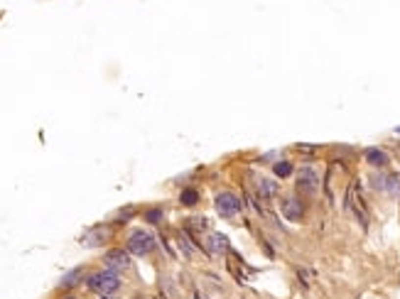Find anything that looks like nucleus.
Returning <instances> with one entry per match:
<instances>
[{"label":"nucleus","instance_id":"0eeeda50","mask_svg":"<svg viewBox=\"0 0 400 299\" xmlns=\"http://www.w3.org/2000/svg\"><path fill=\"white\" fill-rule=\"evenodd\" d=\"M204 250H207L209 255H224V253L231 250V245H229V238H226L224 233L212 231V233L204 238Z\"/></svg>","mask_w":400,"mask_h":299},{"label":"nucleus","instance_id":"4468645a","mask_svg":"<svg viewBox=\"0 0 400 299\" xmlns=\"http://www.w3.org/2000/svg\"><path fill=\"white\" fill-rule=\"evenodd\" d=\"M292 172H295V167H292L290 162H285V160H280V162H275V165H273V174H275V177H280V179L290 177Z\"/></svg>","mask_w":400,"mask_h":299},{"label":"nucleus","instance_id":"20e7f679","mask_svg":"<svg viewBox=\"0 0 400 299\" xmlns=\"http://www.w3.org/2000/svg\"><path fill=\"white\" fill-rule=\"evenodd\" d=\"M155 250V235L147 231H133L128 238V253L133 255H147Z\"/></svg>","mask_w":400,"mask_h":299},{"label":"nucleus","instance_id":"39448f33","mask_svg":"<svg viewBox=\"0 0 400 299\" xmlns=\"http://www.w3.org/2000/svg\"><path fill=\"white\" fill-rule=\"evenodd\" d=\"M371 187L376 192L398 194L400 192V174H395V172H376V174H371Z\"/></svg>","mask_w":400,"mask_h":299},{"label":"nucleus","instance_id":"f3484780","mask_svg":"<svg viewBox=\"0 0 400 299\" xmlns=\"http://www.w3.org/2000/svg\"><path fill=\"white\" fill-rule=\"evenodd\" d=\"M145 218H147L150 223H160V221H162V211H160V209H152V211L145 214Z\"/></svg>","mask_w":400,"mask_h":299},{"label":"nucleus","instance_id":"7ed1b4c3","mask_svg":"<svg viewBox=\"0 0 400 299\" xmlns=\"http://www.w3.org/2000/svg\"><path fill=\"white\" fill-rule=\"evenodd\" d=\"M295 184H297V189H300L302 194L312 196V194H317V192H319V184H322V179H319V172H317L314 167L305 165V167H300V170H297Z\"/></svg>","mask_w":400,"mask_h":299},{"label":"nucleus","instance_id":"1a4fd4ad","mask_svg":"<svg viewBox=\"0 0 400 299\" xmlns=\"http://www.w3.org/2000/svg\"><path fill=\"white\" fill-rule=\"evenodd\" d=\"M282 216L287 218V221H302L305 218V204L297 199V196H287V199H282Z\"/></svg>","mask_w":400,"mask_h":299},{"label":"nucleus","instance_id":"9d476101","mask_svg":"<svg viewBox=\"0 0 400 299\" xmlns=\"http://www.w3.org/2000/svg\"><path fill=\"white\" fill-rule=\"evenodd\" d=\"M366 162H368L371 167L380 170V167L388 165V155L383 152V150H378V147H371V150H366Z\"/></svg>","mask_w":400,"mask_h":299},{"label":"nucleus","instance_id":"423d86ee","mask_svg":"<svg viewBox=\"0 0 400 299\" xmlns=\"http://www.w3.org/2000/svg\"><path fill=\"white\" fill-rule=\"evenodd\" d=\"M214 206H216L219 216H224V218H234V216L241 214V201H238V196L231 194V192H221V194L216 196Z\"/></svg>","mask_w":400,"mask_h":299},{"label":"nucleus","instance_id":"dca6fc26","mask_svg":"<svg viewBox=\"0 0 400 299\" xmlns=\"http://www.w3.org/2000/svg\"><path fill=\"white\" fill-rule=\"evenodd\" d=\"M179 245H182V250H184L187 255H191V253H194V243H191V240H187V235H184V233H179Z\"/></svg>","mask_w":400,"mask_h":299},{"label":"nucleus","instance_id":"f03ea898","mask_svg":"<svg viewBox=\"0 0 400 299\" xmlns=\"http://www.w3.org/2000/svg\"><path fill=\"white\" fill-rule=\"evenodd\" d=\"M86 287L96 294H113L120 289V277L116 270H101L86 277Z\"/></svg>","mask_w":400,"mask_h":299},{"label":"nucleus","instance_id":"aec40b11","mask_svg":"<svg viewBox=\"0 0 400 299\" xmlns=\"http://www.w3.org/2000/svg\"><path fill=\"white\" fill-rule=\"evenodd\" d=\"M64 299H76V297H64Z\"/></svg>","mask_w":400,"mask_h":299},{"label":"nucleus","instance_id":"9b49d317","mask_svg":"<svg viewBox=\"0 0 400 299\" xmlns=\"http://www.w3.org/2000/svg\"><path fill=\"white\" fill-rule=\"evenodd\" d=\"M81 277H84V267H74L69 275H64V279H62V289H71V287H76V284L81 282Z\"/></svg>","mask_w":400,"mask_h":299},{"label":"nucleus","instance_id":"f8f14e48","mask_svg":"<svg viewBox=\"0 0 400 299\" xmlns=\"http://www.w3.org/2000/svg\"><path fill=\"white\" fill-rule=\"evenodd\" d=\"M179 204H182V206H196V204H199V192L191 189V187L182 189V194H179Z\"/></svg>","mask_w":400,"mask_h":299},{"label":"nucleus","instance_id":"2eb2a0df","mask_svg":"<svg viewBox=\"0 0 400 299\" xmlns=\"http://www.w3.org/2000/svg\"><path fill=\"white\" fill-rule=\"evenodd\" d=\"M187 226H189L194 233H202V231L209 228V218H204V216H194V218L187 221Z\"/></svg>","mask_w":400,"mask_h":299},{"label":"nucleus","instance_id":"f257e3e1","mask_svg":"<svg viewBox=\"0 0 400 299\" xmlns=\"http://www.w3.org/2000/svg\"><path fill=\"white\" fill-rule=\"evenodd\" d=\"M344 206L353 214V218H356L363 228H368V206H366L363 194H361V182H351V184H349Z\"/></svg>","mask_w":400,"mask_h":299},{"label":"nucleus","instance_id":"6ab92c4d","mask_svg":"<svg viewBox=\"0 0 400 299\" xmlns=\"http://www.w3.org/2000/svg\"><path fill=\"white\" fill-rule=\"evenodd\" d=\"M101 299H111V294H103V297H101Z\"/></svg>","mask_w":400,"mask_h":299},{"label":"nucleus","instance_id":"ddd939ff","mask_svg":"<svg viewBox=\"0 0 400 299\" xmlns=\"http://www.w3.org/2000/svg\"><path fill=\"white\" fill-rule=\"evenodd\" d=\"M258 187H260V196L268 199V201L278 194V187H275V182H270V179H258Z\"/></svg>","mask_w":400,"mask_h":299},{"label":"nucleus","instance_id":"6e6552de","mask_svg":"<svg viewBox=\"0 0 400 299\" xmlns=\"http://www.w3.org/2000/svg\"><path fill=\"white\" fill-rule=\"evenodd\" d=\"M103 262L108 265V270H128L130 267V253L128 250H108L106 255H103Z\"/></svg>","mask_w":400,"mask_h":299},{"label":"nucleus","instance_id":"a211bd4d","mask_svg":"<svg viewBox=\"0 0 400 299\" xmlns=\"http://www.w3.org/2000/svg\"><path fill=\"white\" fill-rule=\"evenodd\" d=\"M297 150H300V152H314L317 145H305V142H300V145H297Z\"/></svg>","mask_w":400,"mask_h":299}]
</instances>
